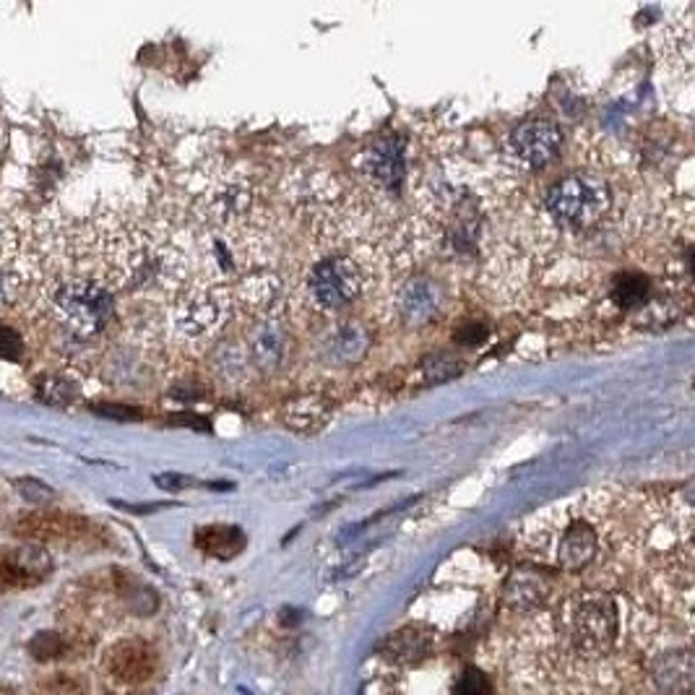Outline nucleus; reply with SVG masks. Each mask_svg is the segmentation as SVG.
<instances>
[{"instance_id":"obj_3","label":"nucleus","mask_w":695,"mask_h":695,"mask_svg":"<svg viewBox=\"0 0 695 695\" xmlns=\"http://www.w3.org/2000/svg\"><path fill=\"white\" fill-rule=\"evenodd\" d=\"M568 630L578 651L607 654L617 639L615 599L602 591H588L576 596L568 610Z\"/></svg>"},{"instance_id":"obj_17","label":"nucleus","mask_w":695,"mask_h":695,"mask_svg":"<svg viewBox=\"0 0 695 695\" xmlns=\"http://www.w3.org/2000/svg\"><path fill=\"white\" fill-rule=\"evenodd\" d=\"M284 352V334L279 323L261 321L256 328V336L250 339V360L258 370H274Z\"/></svg>"},{"instance_id":"obj_10","label":"nucleus","mask_w":695,"mask_h":695,"mask_svg":"<svg viewBox=\"0 0 695 695\" xmlns=\"http://www.w3.org/2000/svg\"><path fill=\"white\" fill-rule=\"evenodd\" d=\"M440 302H443L440 290L422 276L409 279L399 292V310H402L404 321H409L412 326L432 321L440 310Z\"/></svg>"},{"instance_id":"obj_19","label":"nucleus","mask_w":695,"mask_h":695,"mask_svg":"<svg viewBox=\"0 0 695 695\" xmlns=\"http://www.w3.org/2000/svg\"><path fill=\"white\" fill-rule=\"evenodd\" d=\"M74 529V518L65 516H55V513H34L19 521V532L31 539H60V536L71 534Z\"/></svg>"},{"instance_id":"obj_22","label":"nucleus","mask_w":695,"mask_h":695,"mask_svg":"<svg viewBox=\"0 0 695 695\" xmlns=\"http://www.w3.org/2000/svg\"><path fill=\"white\" fill-rule=\"evenodd\" d=\"M648 292H651V287L641 274H622L617 279L612 297H615L620 308H639L648 300Z\"/></svg>"},{"instance_id":"obj_15","label":"nucleus","mask_w":695,"mask_h":695,"mask_svg":"<svg viewBox=\"0 0 695 695\" xmlns=\"http://www.w3.org/2000/svg\"><path fill=\"white\" fill-rule=\"evenodd\" d=\"M547 594V578L536 568H518L506 584V602L516 610H534Z\"/></svg>"},{"instance_id":"obj_27","label":"nucleus","mask_w":695,"mask_h":695,"mask_svg":"<svg viewBox=\"0 0 695 695\" xmlns=\"http://www.w3.org/2000/svg\"><path fill=\"white\" fill-rule=\"evenodd\" d=\"M16 490L22 492V498L29 500V503H48L53 500L55 492L39 480H31V477H24V480H16Z\"/></svg>"},{"instance_id":"obj_9","label":"nucleus","mask_w":695,"mask_h":695,"mask_svg":"<svg viewBox=\"0 0 695 695\" xmlns=\"http://www.w3.org/2000/svg\"><path fill=\"white\" fill-rule=\"evenodd\" d=\"M362 172L383 190H399L404 180L402 141L394 135L380 138L362 154Z\"/></svg>"},{"instance_id":"obj_26","label":"nucleus","mask_w":695,"mask_h":695,"mask_svg":"<svg viewBox=\"0 0 695 695\" xmlns=\"http://www.w3.org/2000/svg\"><path fill=\"white\" fill-rule=\"evenodd\" d=\"M22 294V276L11 264H0V305H11Z\"/></svg>"},{"instance_id":"obj_8","label":"nucleus","mask_w":695,"mask_h":695,"mask_svg":"<svg viewBox=\"0 0 695 695\" xmlns=\"http://www.w3.org/2000/svg\"><path fill=\"white\" fill-rule=\"evenodd\" d=\"M53 573V558L42 544H16L0 560V584L27 588Z\"/></svg>"},{"instance_id":"obj_14","label":"nucleus","mask_w":695,"mask_h":695,"mask_svg":"<svg viewBox=\"0 0 695 695\" xmlns=\"http://www.w3.org/2000/svg\"><path fill=\"white\" fill-rule=\"evenodd\" d=\"M195 547L204 550L206 555H212L216 560H232L235 555H240L245 547V534L238 526H227V524H212V526H201L193 536Z\"/></svg>"},{"instance_id":"obj_2","label":"nucleus","mask_w":695,"mask_h":695,"mask_svg":"<svg viewBox=\"0 0 695 695\" xmlns=\"http://www.w3.org/2000/svg\"><path fill=\"white\" fill-rule=\"evenodd\" d=\"M50 305H53L55 318L65 331L76 334L81 339H89L108 326L115 300L100 279L74 276L55 287Z\"/></svg>"},{"instance_id":"obj_6","label":"nucleus","mask_w":695,"mask_h":695,"mask_svg":"<svg viewBox=\"0 0 695 695\" xmlns=\"http://www.w3.org/2000/svg\"><path fill=\"white\" fill-rule=\"evenodd\" d=\"M562 135L550 120H532L518 126L508 138V157L524 169H539L558 157Z\"/></svg>"},{"instance_id":"obj_1","label":"nucleus","mask_w":695,"mask_h":695,"mask_svg":"<svg viewBox=\"0 0 695 695\" xmlns=\"http://www.w3.org/2000/svg\"><path fill=\"white\" fill-rule=\"evenodd\" d=\"M612 206V193L607 183L591 172H576L560 180L544 198L550 219L570 232L591 230L599 224Z\"/></svg>"},{"instance_id":"obj_28","label":"nucleus","mask_w":695,"mask_h":695,"mask_svg":"<svg viewBox=\"0 0 695 695\" xmlns=\"http://www.w3.org/2000/svg\"><path fill=\"white\" fill-rule=\"evenodd\" d=\"M16 248H19L16 230H13V224L5 216L0 214V264H11Z\"/></svg>"},{"instance_id":"obj_29","label":"nucleus","mask_w":695,"mask_h":695,"mask_svg":"<svg viewBox=\"0 0 695 695\" xmlns=\"http://www.w3.org/2000/svg\"><path fill=\"white\" fill-rule=\"evenodd\" d=\"M22 357V339L16 331L0 326V360H19Z\"/></svg>"},{"instance_id":"obj_23","label":"nucleus","mask_w":695,"mask_h":695,"mask_svg":"<svg viewBox=\"0 0 695 695\" xmlns=\"http://www.w3.org/2000/svg\"><path fill=\"white\" fill-rule=\"evenodd\" d=\"M27 651L31 659L37 662H53L57 656H63L65 651V641L57 630H39L34 633L27 643Z\"/></svg>"},{"instance_id":"obj_18","label":"nucleus","mask_w":695,"mask_h":695,"mask_svg":"<svg viewBox=\"0 0 695 695\" xmlns=\"http://www.w3.org/2000/svg\"><path fill=\"white\" fill-rule=\"evenodd\" d=\"M248 206H250V190L242 183H222L212 193V212L222 222L240 216Z\"/></svg>"},{"instance_id":"obj_4","label":"nucleus","mask_w":695,"mask_h":695,"mask_svg":"<svg viewBox=\"0 0 695 695\" xmlns=\"http://www.w3.org/2000/svg\"><path fill=\"white\" fill-rule=\"evenodd\" d=\"M362 268L347 256H328L310 268L308 300L323 313H339L362 294Z\"/></svg>"},{"instance_id":"obj_7","label":"nucleus","mask_w":695,"mask_h":695,"mask_svg":"<svg viewBox=\"0 0 695 695\" xmlns=\"http://www.w3.org/2000/svg\"><path fill=\"white\" fill-rule=\"evenodd\" d=\"M157 667H160L157 651L138 639L117 641L115 646H109L108 656H105L108 674L120 685H141L154 677Z\"/></svg>"},{"instance_id":"obj_24","label":"nucleus","mask_w":695,"mask_h":695,"mask_svg":"<svg viewBox=\"0 0 695 695\" xmlns=\"http://www.w3.org/2000/svg\"><path fill=\"white\" fill-rule=\"evenodd\" d=\"M74 396H76V388L63 378H50L39 386V399L50 404H68Z\"/></svg>"},{"instance_id":"obj_30","label":"nucleus","mask_w":695,"mask_h":695,"mask_svg":"<svg viewBox=\"0 0 695 695\" xmlns=\"http://www.w3.org/2000/svg\"><path fill=\"white\" fill-rule=\"evenodd\" d=\"M97 414H105V417H112V420H134L135 409H128V406H109V404H102V406H91Z\"/></svg>"},{"instance_id":"obj_25","label":"nucleus","mask_w":695,"mask_h":695,"mask_svg":"<svg viewBox=\"0 0 695 695\" xmlns=\"http://www.w3.org/2000/svg\"><path fill=\"white\" fill-rule=\"evenodd\" d=\"M456 695H490V682H487V677L482 674L480 669L474 667H466L464 669V674H461V680H458V685H456Z\"/></svg>"},{"instance_id":"obj_21","label":"nucleus","mask_w":695,"mask_h":695,"mask_svg":"<svg viewBox=\"0 0 695 695\" xmlns=\"http://www.w3.org/2000/svg\"><path fill=\"white\" fill-rule=\"evenodd\" d=\"M428 636H422L420 630H412V628L399 630L386 643V654L396 662H417L428 654Z\"/></svg>"},{"instance_id":"obj_5","label":"nucleus","mask_w":695,"mask_h":695,"mask_svg":"<svg viewBox=\"0 0 695 695\" xmlns=\"http://www.w3.org/2000/svg\"><path fill=\"white\" fill-rule=\"evenodd\" d=\"M232 313V294L224 287H195L187 290L172 308V323L186 339H206L216 334Z\"/></svg>"},{"instance_id":"obj_20","label":"nucleus","mask_w":695,"mask_h":695,"mask_svg":"<svg viewBox=\"0 0 695 695\" xmlns=\"http://www.w3.org/2000/svg\"><path fill=\"white\" fill-rule=\"evenodd\" d=\"M368 347V339H365V331L360 326H342L339 331L331 334L328 339V354L336 360V362H352V360H360L362 352Z\"/></svg>"},{"instance_id":"obj_16","label":"nucleus","mask_w":695,"mask_h":695,"mask_svg":"<svg viewBox=\"0 0 695 695\" xmlns=\"http://www.w3.org/2000/svg\"><path fill=\"white\" fill-rule=\"evenodd\" d=\"M328 417H331V409L318 396H300L284 404L282 409V422L297 432H316L328 422Z\"/></svg>"},{"instance_id":"obj_13","label":"nucleus","mask_w":695,"mask_h":695,"mask_svg":"<svg viewBox=\"0 0 695 695\" xmlns=\"http://www.w3.org/2000/svg\"><path fill=\"white\" fill-rule=\"evenodd\" d=\"M279 294H282V282L271 271H256L238 284V300L253 316L268 313L276 305Z\"/></svg>"},{"instance_id":"obj_12","label":"nucleus","mask_w":695,"mask_h":695,"mask_svg":"<svg viewBox=\"0 0 695 695\" xmlns=\"http://www.w3.org/2000/svg\"><path fill=\"white\" fill-rule=\"evenodd\" d=\"M654 680L667 693H691V688H693V656H691V651H672V654L659 656L654 662Z\"/></svg>"},{"instance_id":"obj_11","label":"nucleus","mask_w":695,"mask_h":695,"mask_svg":"<svg viewBox=\"0 0 695 695\" xmlns=\"http://www.w3.org/2000/svg\"><path fill=\"white\" fill-rule=\"evenodd\" d=\"M596 555V532L586 521H570L558 542V565L562 570L578 573Z\"/></svg>"}]
</instances>
